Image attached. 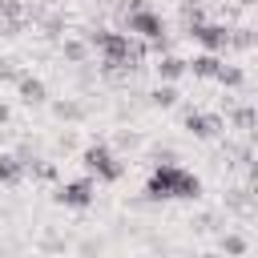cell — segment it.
Listing matches in <instances>:
<instances>
[{"label":"cell","mask_w":258,"mask_h":258,"mask_svg":"<svg viewBox=\"0 0 258 258\" xmlns=\"http://www.w3.org/2000/svg\"><path fill=\"white\" fill-rule=\"evenodd\" d=\"M169 198H177V202H198V198H202V177L189 173V169H181L177 161L153 165V173H149V181H145V202H169Z\"/></svg>","instance_id":"6da1fadb"},{"label":"cell","mask_w":258,"mask_h":258,"mask_svg":"<svg viewBox=\"0 0 258 258\" xmlns=\"http://www.w3.org/2000/svg\"><path fill=\"white\" fill-rule=\"evenodd\" d=\"M81 165H85V169H89V177H97V181H121V177H125L121 157H117L105 141L85 145V149H81Z\"/></svg>","instance_id":"7a4b0ae2"},{"label":"cell","mask_w":258,"mask_h":258,"mask_svg":"<svg viewBox=\"0 0 258 258\" xmlns=\"http://www.w3.org/2000/svg\"><path fill=\"white\" fill-rule=\"evenodd\" d=\"M97 198V181L93 177H77V181H64L52 189V202L64 206V210H89Z\"/></svg>","instance_id":"3957f363"},{"label":"cell","mask_w":258,"mask_h":258,"mask_svg":"<svg viewBox=\"0 0 258 258\" xmlns=\"http://www.w3.org/2000/svg\"><path fill=\"white\" fill-rule=\"evenodd\" d=\"M181 121H185V129H189L194 137H202V141H210V137H218V133L230 129L222 113H202V109H181Z\"/></svg>","instance_id":"277c9868"},{"label":"cell","mask_w":258,"mask_h":258,"mask_svg":"<svg viewBox=\"0 0 258 258\" xmlns=\"http://www.w3.org/2000/svg\"><path fill=\"white\" fill-rule=\"evenodd\" d=\"M185 32H189L206 52H226V48H230V28H226V24H206V20H202V24L185 28Z\"/></svg>","instance_id":"5b68a950"},{"label":"cell","mask_w":258,"mask_h":258,"mask_svg":"<svg viewBox=\"0 0 258 258\" xmlns=\"http://www.w3.org/2000/svg\"><path fill=\"white\" fill-rule=\"evenodd\" d=\"M16 93H20V101H24L28 109H36V105H44V101H48L44 81H40V77H28V73H20V77H16Z\"/></svg>","instance_id":"8992f818"},{"label":"cell","mask_w":258,"mask_h":258,"mask_svg":"<svg viewBox=\"0 0 258 258\" xmlns=\"http://www.w3.org/2000/svg\"><path fill=\"white\" fill-rule=\"evenodd\" d=\"M218 69H222V52H206V48H202L194 60H185V73H194L198 81H214Z\"/></svg>","instance_id":"52a82bcc"},{"label":"cell","mask_w":258,"mask_h":258,"mask_svg":"<svg viewBox=\"0 0 258 258\" xmlns=\"http://www.w3.org/2000/svg\"><path fill=\"white\" fill-rule=\"evenodd\" d=\"M52 117L64 121V125H81V121L89 117V109H85L77 97H64V101H52Z\"/></svg>","instance_id":"ba28073f"},{"label":"cell","mask_w":258,"mask_h":258,"mask_svg":"<svg viewBox=\"0 0 258 258\" xmlns=\"http://www.w3.org/2000/svg\"><path fill=\"white\" fill-rule=\"evenodd\" d=\"M153 69H157V77L169 81V85H177V81L185 77V60L173 56V52H157V64H153Z\"/></svg>","instance_id":"9c48e42d"},{"label":"cell","mask_w":258,"mask_h":258,"mask_svg":"<svg viewBox=\"0 0 258 258\" xmlns=\"http://www.w3.org/2000/svg\"><path fill=\"white\" fill-rule=\"evenodd\" d=\"M89 52H93V48H89L85 36H60V56H64L69 64H85Z\"/></svg>","instance_id":"30bf717a"},{"label":"cell","mask_w":258,"mask_h":258,"mask_svg":"<svg viewBox=\"0 0 258 258\" xmlns=\"http://www.w3.org/2000/svg\"><path fill=\"white\" fill-rule=\"evenodd\" d=\"M24 161L16 153H0V185H20L24 181Z\"/></svg>","instance_id":"8fae6325"},{"label":"cell","mask_w":258,"mask_h":258,"mask_svg":"<svg viewBox=\"0 0 258 258\" xmlns=\"http://www.w3.org/2000/svg\"><path fill=\"white\" fill-rule=\"evenodd\" d=\"M32 24H36L48 40H60V36H64V12H44V8H40V16H36Z\"/></svg>","instance_id":"7c38bea8"},{"label":"cell","mask_w":258,"mask_h":258,"mask_svg":"<svg viewBox=\"0 0 258 258\" xmlns=\"http://www.w3.org/2000/svg\"><path fill=\"white\" fill-rule=\"evenodd\" d=\"M226 105H230V101H226ZM226 125H234L238 133L250 137V133H254V105H230V121H226Z\"/></svg>","instance_id":"4fadbf2b"},{"label":"cell","mask_w":258,"mask_h":258,"mask_svg":"<svg viewBox=\"0 0 258 258\" xmlns=\"http://www.w3.org/2000/svg\"><path fill=\"white\" fill-rule=\"evenodd\" d=\"M177 97H181V93H177V85L161 81V85L149 93V105H153V109H173V105H177Z\"/></svg>","instance_id":"5bb4252c"},{"label":"cell","mask_w":258,"mask_h":258,"mask_svg":"<svg viewBox=\"0 0 258 258\" xmlns=\"http://www.w3.org/2000/svg\"><path fill=\"white\" fill-rule=\"evenodd\" d=\"M218 250H222V254H230V258H242V254L250 250V242H246V234H222Z\"/></svg>","instance_id":"9a60e30c"},{"label":"cell","mask_w":258,"mask_h":258,"mask_svg":"<svg viewBox=\"0 0 258 258\" xmlns=\"http://www.w3.org/2000/svg\"><path fill=\"white\" fill-rule=\"evenodd\" d=\"M214 81H218V85H226V89H242V85H246V73H242L238 64H222Z\"/></svg>","instance_id":"2e32d148"},{"label":"cell","mask_w":258,"mask_h":258,"mask_svg":"<svg viewBox=\"0 0 258 258\" xmlns=\"http://www.w3.org/2000/svg\"><path fill=\"white\" fill-rule=\"evenodd\" d=\"M230 48H254V28H230Z\"/></svg>","instance_id":"e0dca14e"},{"label":"cell","mask_w":258,"mask_h":258,"mask_svg":"<svg viewBox=\"0 0 258 258\" xmlns=\"http://www.w3.org/2000/svg\"><path fill=\"white\" fill-rule=\"evenodd\" d=\"M181 20H185V28H194V24H202L206 20V12H202V4L194 0V4H181Z\"/></svg>","instance_id":"ac0fdd59"},{"label":"cell","mask_w":258,"mask_h":258,"mask_svg":"<svg viewBox=\"0 0 258 258\" xmlns=\"http://www.w3.org/2000/svg\"><path fill=\"white\" fill-rule=\"evenodd\" d=\"M16 77H20L16 60L12 56H0V85H16Z\"/></svg>","instance_id":"d6986e66"},{"label":"cell","mask_w":258,"mask_h":258,"mask_svg":"<svg viewBox=\"0 0 258 258\" xmlns=\"http://www.w3.org/2000/svg\"><path fill=\"white\" fill-rule=\"evenodd\" d=\"M28 169H32V177H40V181H52V177H56V165H52V161H40V157H36Z\"/></svg>","instance_id":"ffe728a7"},{"label":"cell","mask_w":258,"mask_h":258,"mask_svg":"<svg viewBox=\"0 0 258 258\" xmlns=\"http://www.w3.org/2000/svg\"><path fill=\"white\" fill-rule=\"evenodd\" d=\"M12 16H24V4L20 0H0V20H12Z\"/></svg>","instance_id":"44dd1931"},{"label":"cell","mask_w":258,"mask_h":258,"mask_svg":"<svg viewBox=\"0 0 258 258\" xmlns=\"http://www.w3.org/2000/svg\"><path fill=\"white\" fill-rule=\"evenodd\" d=\"M169 161H177L173 149H153V165H169Z\"/></svg>","instance_id":"7402d4cb"},{"label":"cell","mask_w":258,"mask_h":258,"mask_svg":"<svg viewBox=\"0 0 258 258\" xmlns=\"http://www.w3.org/2000/svg\"><path fill=\"white\" fill-rule=\"evenodd\" d=\"M117 145L121 149H133V145H141V137L137 133H117Z\"/></svg>","instance_id":"603a6c76"},{"label":"cell","mask_w":258,"mask_h":258,"mask_svg":"<svg viewBox=\"0 0 258 258\" xmlns=\"http://www.w3.org/2000/svg\"><path fill=\"white\" fill-rule=\"evenodd\" d=\"M73 145H77V137H73V133H60V141H56V149H60V153H69Z\"/></svg>","instance_id":"cb8c5ba5"},{"label":"cell","mask_w":258,"mask_h":258,"mask_svg":"<svg viewBox=\"0 0 258 258\" xmlns=\"http://www.w3.org/2000/svg\"><path fill=\"white\" fill-rule=\"evenodd\" d=\"M8 117H12V113H8V105L0 101V125H8Z\"/></svg>","instance_id":"d4e9b609"},{"label":"cell","mask_w":258,"mask_h":258,"mask_svg":"<svg viewBox=\"0 0 258 258\" xmlns=\"http://www.w3.org/2000/svg\"><path fill=\"white\" fill-rule=\"evenodd\" d=\"M238 4H242V8H250V4H254V0H238Z\"/></svg>","instance_id":"484cf974"},{"label":"cell","mask_w":258,"mask_h":258,"mask_svg":"<svg viewBox=\"0 0 258 258\" xmlns=\"http://www.w3.org/2000/svg\"><path fill=\"white\" fill-rule=\"evenodd\" d=\"M48 4H60V0H48Z\"/></svg>","instance_id":"4316f807"}]
</instances>
